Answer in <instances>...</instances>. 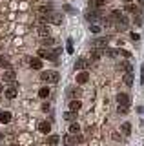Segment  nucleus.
<instances>
[{
    "label": "nucleus",
    "mask_w": 144,
    "mask_h": 146,
    "mask_svg": "<svg viewBox=\"0 0 144 146\" xmlns=\"http://www.w3.org/2000/svg\"><path fill=\"white\" fill-rule=\"evenodd\" d=\"M111 18L115 20V26H117V29H119V31L128 29V18H126V17L122 15V13L113 11V13H111Z\"/></svg>",
    "instance_id": "obj_1"
},
{
    "label": "nucleus",
    "mask_w": 144,
    "mask_h": 146,
    "mask_svg": "<svg viewBox=\"0 0 144 146\" xmlns=\"http://www.w3.org/2000/svg\"><path fill=\"white\" fill-rule=\"evenodd\" d=\"M117 104H119V111L126 113L128 111V106H129V97L126 93H117Z\"/></svg>",
    "instance_id": "obj_2"
},
{
    "label": "nucleus",
    "mask_w": 144,
    "mask_h": 146,
    "mask_svg": "<svg viewBox=\"0 0 144 146\" xmlns=\"http://www.w3.org/2000/svg\"><path fill=\"white\" fill-rule=\"evenodd\" d=\"M40 79L44 82H58V73L57 71H44V73H40Z\"/></svg>",
    "instance_id": "obj_3"
},
{
    "label": "nucleus",
    "mask_w": 144,
    "mask_h": 146,
    "mask_svg": "<svg viewBox=\"0 0 144 146\" xmlns=\"http://www.w3.org/2000/svg\"><path fill=\"white\" fill-rule=\"evenodd\" d=\"M38 57H42V58H49V60L57 62V53H51V51H48V49H44V48H40V49H38Z\"/></svg>",
    "instance_id": "obj_4"
},
{
    "label": "nucleus",
    "mask_w": 144,
    "mask_h": 146,
    "mask_svg": "<svg viewBox=\"0 0 144 146\" xmlns=\"http://www.w3.org/2000/svg\"><path fill=\"white\" fill-rule=\"evenodd\" d=\"M42 20H49V22H53V24H60L62 17L57 15V13H49V15H46V18H42Z\"/></svg>",
    "instance_id": "obj_5"
},
{
    "label": "nucleus",
    "mask_w": 144,
    "mask_h": 146,
    "mask_svg": "<svg viewBox=\"0 0 144 146\" xmlns=\"http://www.w3.org/2000/svg\"><path fill=\"white\" fill-rule=\"evenodd\" d=\"M86 18L89 22H97L98 18H100V15H98L97 9H91V11H86Z\"/></svg>",
    "instance_id": "obj_6"
},
{
    "label": "nucleus",
    "mask_w": 144,
    "mask_h": 146,
    "mask_svg": "<svg viewBox=\"0 0 144 146\" xmlns=\"http://www.w3.org/2000/svg\"><path fill=\"white\" fill-rule=\"evenodd\" d=\"M29 66L33 70H42V60L40 58H29Z\"/></svg>",
    "instance_id": "obj_7"
},
{
    "label": "nucleus",
    "mask_w": 144,
    "mask_h": 146,
    "mask_svg": "<svg viewBox=\"0 0 144 146\" xmlns=\"http://www.w3.org/2000/svg\"><path fill=\"white\" fill-rule=\"evenodd\" d=\"M11 121V113L9 111H0V122L2 124H7Z\"/></svg>",
    "instance_id": "obj_8"
},
{
    "label": "nucleus",
    "mask_w": 144,
    "mask_h": 146,
    "mask_svg": "<svg viewBox=\"0 0 144 146\" xmlns=\"http://www.w3.org/2000/svg\"><path fill=\"white\" fill-rule=\"evenodd\" d=\"M49 130H51L49 122H38V131L40 133H49Z\"/></svg>",
    "instance_id": "obj_9"
},
{
    "label": "nucleus",
    "mask_w": 144,
    "mask_h": 146,
    "mask_svg": "<svg viewBox=\"0 0 144 146\" xmlns=\"http://www.w3.org/2000/svg\"><path fill=\"white\" fill-rule=\"evenodd\" d=\"M6 97L9 99V100L17 97V88H15V86H11V88H7V90H6Z\"/></svg>",
    "instance_id": "obj_10"
},
{
    "label": "nucleus",
    "mask_w": 144,
    "mask_h": 146,
    "mask_svg": "<svg viewBox=\"0 0 144 146\" xmlns=\"http://www.w3.org/2000/svg\"><path fill=\"white\" fill-rule=\"evenodd\" d=\"M120 131H122L124 135H129V133H131V124H129V122H122V126H120Z\"/></svg>",
    "instance_id": "obj_11"
},
{
    "label": "nucleus",
    "mask_w": 144,
    "mask_h": 146,
    "mask_svg": "<svg viewBox=\"0 0 144 146\" xmlns=\"http://www.w3.org/2000/svg\"><path fill=\"white\" fill-rule=\"evenodd\" d=\"M119 70H122V71L128 73V71H133V68H131V64H129V62H120L119 64Z\"/></svg>",
    "instance_id": "obj_12"
},
{
    "label": "nucleus",
    "mask_w": 144,
    "mask_h": 146,
    "mask_svg": "<svg viewBox=\"0 0 144 146\" xmlns=\"http://www.w3.org/2000/svg\"><path fill=\"white\" fill-rule=\"evenodd\" d=\"M124 82H126L128 86H131V84H133V71L124 73Z\"/></svg>",
    "instance_id": "obj_13"
},
{
    "label": "nucleus",
    "mask_w": 144,
    "mask_h": 146,
    "mask_svg": "<svg viewBox=\"0 0 144 146\" xmlns=\"http://www.w3.org/2000/svg\"><path fill=\"white\" fill-rule=\"evenodd\" d=\"M77 82H79V84H84V82H88V71L79 73V75H77Z\"/></svg>",
    "instance_id": "obj_14"
},
{
    "label": "nucleus",
    "mask_w": 144,
    "mask_h": 146,
    "mask_svg": "<svg viewBox=\"0 0 144 146\" xmlns=\"http://www.w3.org/2000/svg\"><path fill=\"white\" fill-rule=\"evenodd\" d=\"M106 44H108V38H97L95 42H93V46H97V48H102V49L106 48Z\"/></svg>",
    "instance_id": "obj_15"
},
{
    "label": "nucleus",
    "mask_w": 144,
    "mask_h": 146,
    "mask_svg": "<svg viewBox=\"0 0 144 146\" xmlns=\"http://www.w3.org/2000/svg\"><path fill=\"white\" fill-rule=\"evenodd\" d=\"M64 119H66V121H73L75 122V119H77V111H66Z\"/></svg>",
    "instance_id": "obj_16"
},
{
    "label": "nucleus",
    "mask_w": 144,
    "mask_h": 146,
    "mask_svg": "<svg viewBox=\"0 0 144 146\" xmlns=\"http://www.w3.org/2000/svg\"><path fill=\"white\" fill-rule=\"evenodd\" d=\"M77 110H80V102L79 100H71L69 102V111H77Z\"/></svg>",
    "instance_id": "obj_17"
},
{
    "label": "nucleus",
    "mask_w": 144,
    "mask_h": 146,
    "mask_svg": "<svg viewBox=\"0 0 144 146\" xmlns=\"http://www.w3.org/2000/svg\"><path fill=\"white\" fill-rule=\"evenodd\" d=\"M64 141H66V144H67V146H71V144H75V143H77V137H73V133H69V135H67Z\"/></svg>",
    "instance_id": "obj_18"
},
{
    "label": "nucleus",
    "mask_w": 144,
    "mask_h": 146,
    "mask_svg": "<svg viewBox=\"0 0 144 146\" xmlns=\"http://www.w3.org/2000/svg\"><path fill=\"white\" fill-rule=\"evenodd\" d=\"M79 130H80V126L77 124V122H71V126H69V133H79Z\"/></svg>",
    "instance_id": "obj_19"
},
{
    "label": "nucleus",
    "mask_w": 144,
    "mask_h": 146,
    "mask_svg": "<svg viewBox=\"0 0 144 146\" xmlns=\"http://www.w3.org/2000/svg\"><path fill=\"white\" fill-rule=\"evenodd\" d=\"M84 66H86V58H80V60H77V64H75V70H82Z\"/></svg>",
    "instance_id": "obj_20"
},
{
    "label": "nucleus",
    "mask_w": 144,
    "mask_h": 146,
    "mask_svg": "<svg viewBox=\"0 0 144 146\" xmlns=\"http://www.w3.org/2000/svg\"><path fill=\"white\" fill-rule=\"evenodd\" d=\"M117 55H122V57H126V58H131V53L126 51V49H117Z\"/></svg>",
    "instance_id": "obj_21"
},
{
    "label": "nucleus",
    "mask_w": 144,
    "mask_h": 146,
    "mask_svg": "<svg viewBox=\"0 0 144 146\" xmlns=\"http://www.w3.org/2000/svg\"><path fill=\"white\" fill-rule=\"evenodd\" d=\"M38 35L40 36H48L49 35V29H48L46 26H44V27H38Z\"/></svg>",
    "instance_id": "obj_22"
},
{
    "label": "nucleus",
    "mask_w": 144,
    "mask_h": 146,
    "mask_svg": "<svg viewBox=\"0 0 144 146\" xmlns=\"http://www.w3.org/2000/svg\"><path fill=\"white\" fill-rule=\"evenodd\" d=\"M48 144H58V135H51L48 139Z\"/></svg>",
    "instance_id": "obj_23"
},
{
    "label": "nucleus",
    "mask_w": 144,
    "mask_h": 146,
    "mask_svg": "<svg viewBox=\"0 0 144 146\" xmlns=\"http://www.w3.org/2000/svg\"><path fill=\"white\" fill-rule=\"evenodd\" d=\"M38 95H40V97H48V95H49V90L48 88H40V91H38Z\"/></svg>",
    "instance_id": "obj_24"
},
{
    "label": "nucleus",
    "mask_w": 144,
    "mask_h": 146,
    "mask_svg": "<svg viewBox=\"0 0 144 146\" xmlns=\"http://www.w3.org/2000/svg\"><path fill=\"white\" fill-rule=\"evenodd\" d=\"M71 95L79 97V95H80V90H67V97H71Z\"/></svg>",
    "instance_id": "obj_25"
},
{
    "label": "nucleus",
    "mask_w": 144,
    "mask_h": 146,
    "mask_svg": "<svg viewBox=\"0 0 144 146\" xmlns=\"http://www.w3.org/2000/svg\"><path fill=\"white\" fill-rule=\"evenodd\" d=\"M126 11H129V13H137V7L131 6V4H126Z\"/></svg>",
    "instance_id": "obj_26"
},
{
    "label": "nucleus",
    "mask_w": 144,
    "mask_h": 146,
    "mask_svg": "<svg viewBox=\"0 0 144 146\" xmlns=\"http://www.w3.org/2000/svg\"><path fill=\"white\" fill-rule=\"evenodd\" d=\"M104 53L108 55V57H117V49H106Z\"/></svg>",
    "instance_id": "obj_27"
},
{
    "label": "nucleus",
    "mask_w": 144,
    "mask_h": 146,
    "mask_svg": "<svg viewBox=\"0 0 144 146\" xmlns=\"http://www.w3.org/2000/svg\"><path fill=\"white\" fill-rule=\"evenodd\" d=\"M100 55H102V51L95 49V51H93V55H91V58H93V60H98V57H100Z\"/></svg>",
    "instance_id": "obj_28"
},
{
    "label": "nucleus",
    "mask_w": 144,
    "mask_h": 146,
    "mask_svg": "<svg viewBox=\"0 0 144 146\" xmlns=\"http://www.w3.org/2000/svg\"><path fill=\"white\" fill-rule=\"evenodd\" d=\"M13 77H15V75H13V71H7L6 75H4V79H6L7 82H9V80H13Z\"/></svg>",
    "instance_id": "obj_29"
},
{
    "label": "nucleus",
    "mask_w": 144,
    "mask_h": 146,
    "mask_svg": "<svg viewBox=\"0 0 144 146\" xmlns=\"http://www.w3.org/2000/svg\"><path fill=\"white\" fill-rule=\"evenodd\" d=\"M67 53H73V40H67Z\"/></svg>",
    "instance_id": "obj_30"
},
{
    "label": "nucleus",
    "mask_w": 144,
    "mask_h": 146,
    "mask_svg": "<svg viewBox=\"0 0 144 146\" xmlns=\"http://www.w3.org/2000/svg\"><path fill=\"white\" fill-rule=\"evenodd\" d=\"M93 4H95V7H100V6H104V4H106V0H95Z\"/></svg>",
    "instance_id": "obj_31"
},
{
    "label": "nucleus",
    "mask_w": 144,
    "mask_h": 146,
    "mask_svg": "<svg viewBox=\"0 0 144 146\" xmlns=\"http://www.w3.org/2000/svg\"><path fill=\"white\" fill-rule=\"evenodd\" d=\"M44 44H46V46H51V44H55V40H53V38H49V36H48V38L44 40Z\"/></svg>",
    "instance_id": "obj_32"
},
{
    "label": "nucleus",
    "mask_w": 144,
    "mask_h": 146,
    "mask_svg": "<svg viewBox=\"0 0 144 146\" xmlns=\"http://www.w3.org/2000/svg\"><path fill=\"white\" fill-rule=\"evenodd\" d=\"M91 31H93V33H98V31H100V27H98L97 24H93L91 26Z\"/></svg>",
    "instance_id": "obj_33"
},
{
    "label": "nucleus",
    "mask_w": 144,
    "mask_h": 146,
    "mask_svg": "<svg viewBox=\"0 0 144 146\" xmlns=\"http://www.w3.org/2000/svg\"><path fill=\"white\" fill-rule=\"evenodd\" d=\"M42 110L44 111H49V104H42Z\"/></svg>",
    "instance_id": "obj_34"
},
{
    "label": "nucleus",
    "mask_w": 144,
    "mask_h": 146,
    "mask_svg": "<svg viewBox=\"0 0 144 146\" xmlns=\"http://www.w3.org/2000/svg\"><path fill=\"white\" fill-rule=\"evenodd\" d=\"M0 141H2V135H0Z\"/></svg>",
    "instance_id": "obj_35"
}]
</instances>
